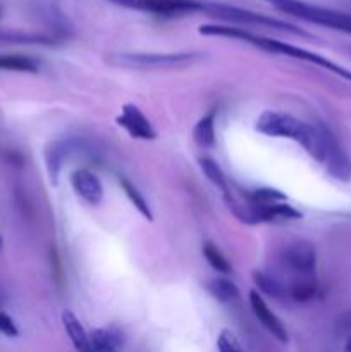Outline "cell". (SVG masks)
<instances>
[{
  "mask_svg": "<svg viewBox=\"0 0 351 352\" xmlns=\"http://www.w3.org/2000/svg\"><path fill=\"white\" fill-rule=\"evenodd\" d=\"M198 31L200 34H205V36H222V38H231V40H240V41H244V43L253 45V47L260 48V50L268 52V54L286 55V57L310 62V64H315L319 65V67H323L327 69V71L334 72V74L341 76V78L346 79V81H351L350 69L336 64V62L323 57V55L317 54V52L306 50V48L296 47V45L286 43V41L274 40V38H268V36H262V34L251 33V31L243 30V28L231 26V24H202V26L198 28Z\"/></svg>",
  "mask_w": 351,
  "mask_h": 352,
  "instance_id": "1",
  "label": "cell"
},
{
  "mask_svg": "<svg viewBox=\"0 0 351 352\" xmlns=\"http://www.w3.org/2000/svg\"><path fill=\"white\" fill-rule=\"evenodd\" d=\"M265 2H270L275 9L296 17V19L351 34V14L313 6V3H306L303 0H265Z\"/></svg>",
  "mask_w": 351,
  "mask_h": 352,
  "instance_id": "2",
  "label": "cell"
},
{
  "mask_svg": "<svg viewBox=\"0 0 351 352\" xmlns=\"http://www.w3.org/2000/svg\"><path fill=\"white\" fill-rule=\"evenodd\" d=\"M203 12L231 24H248V26L270 28V30L284 31V33H292V34H298V36H310L306 31H303L301 28L295 26V24L286 23V21H281V19H275V17H270V16H264V14L243 9V7L227 6V3H217V2H203Z\"/></svg>",
  "mask_w": 351,
  "mask_h": 352,
  "instance_id": "3",
  "label": "cell"
},
{
  "mask_svg": "<svg viewBox=\"0 0 351 352\" xmlns=\"http://www.w3.org/2000/svg\"><path fill=\"white\" fill-rule=\"evenodd\" d=\"M202 58L198 52H174V54H114L107 62L126 69H181Z\"/></svg>",
  "mask_w": 351,
  "mask_h": 352,
  "instance_id": "4",
  "label": "cell"
},
{
  "mask_svg": "<svg viewBox=\"0 0 351 352\" xmlns=\"http://www.w3.org/2000/svg\"><path fill=\"white\" fill-rule=\"evenodd\" d=\"M107 2L164 17H179L203 12V2H198V0H107Z\"/></svg>",
  "mask_w": 351,
  "mask_h": 352,
  "instance_id": "5",
  "label": "cell"
},
{
  "mask_svg": "<svg viewBox=\"0 0 351 352\" xmlns=\"http://www.w3.org/2000/svg\"><path fill=\"white\" fill-rule=\"evenodd\" d=\"M281 265L295 277H313L317 267L315 246L308 241H292L281 251Z\"/></svg>",
  "mask_w": 351,
  "mask_h": 352,
  "instance_id": "6",
  "label": "cell"
},
{
  "mask_svg": "<svg viewBox=\"0 0 351 352\" xmlns=\"http://www.w3.org/2000/svg\"><path fill=\"white\" fill-rule=\"evenodd\" d=\"M117 124L120 127H124L131 138H136V140L151 141L157 138V133H155L153 126L148 120V117L136 105H133V103H126L120 109L119 117H117Z\"/></svg>",
  "mask_w": 351,
  "mask_h": 352,
  "instance_id": "7",
  "label": "cell"
},
{
  "mask_svg": "<svg viewBox=\"0 0 351 352\" xmlns=\"http://www.w3.org/2000/svg\"><path fill=\"white\" fill-rule=\"evenodd\" d=\"M250 306L251 311H253L255 318L260 322V325L274 337L275 340H279L281 344H288L289 342V336L288 330H286L284 323L277 318L274 311L267 306V302L264 301L258 291H250Z\"/></svg>",
  "mask_w": 351,
  "mask_h": 352,
  "instance_id": "8",
  "label": "cell"
},
{
  "mask_svg": "<svg viewBox=\"0 0 351 352\" xmlns=\"http://www.w3.org/2000/svg\"><path fill=\"white\" fill-rule=\"evenodd\" d=\"M71 182V188L83 201H86L88 205H100L103 199V186L100 182V179L96 177V174H93L88 168H78L71 174L69 177Z\"/></svg>",
  "mask_w": 351,
  "mask_h": 352,
  "instance_id": "9",
  "label": "cell"
},
{
  "mask_svg": "<svg viewBox=\"0 0 351 352\" xmlns=\"http://www.w3.org/2000/svg\"><path fill=\"white\" fill-rule=\"evenodd\" d=\"M323 165H326L327 172L332 175L337 181L348 182L351 181V160L344 150L341 148V144L337 143L336 138L332 136V133L329 131V136H327V144H326V158H323Z\"/></svg>",
  "mask_w": 351,
  "mask_h": 352,
  "instance_id": "10",
  "label": "cell"
},
{
  "mask_svg": "<svg viewBox=\"0 0 351 352\" xmlns=\"http://www.w3.org/2000/svg\"><path fill=\"white\" fill-rule=\"evenodd\" d=\"M89 344L95 352H120L124 347V336L114 327H100L89 333Z\"/></svg>",
  "mask_w": 351,
  "mask_h": 352,
  "instance_id": "11",
  "label": "cell"
},
{
  "mask_svg": "<svg viewBox=\"0 0 351 352\" xmlns=\"http://www.w3.org/2000/svg\"><path fill=\"white\" fill-rule=\"evenodd\" d=\"M62 325H64L65 332H67L69 339H71L72 346L76 347L78 352H88L92 349V344H89V336L86 333V330L83 329L81 322L76 318V315L72 311H62Z\"/></svg>",
  "mask_w": 351,
  "mask_h": 352,
  "instance_id": "12",
  "label": "cell"
},
{
  "mask_svg": "<svg viewBox=\"0 0 351 352\" xmlns=\"http://www.w3.org/2000/svg\"><path fill=\"white\" fill-rule=\"evenodd\" d=\"M193 140L202 148H212L215 144V110H210L196 122Z\"/></svg>",
  "mask_w": 351,
  "mask_h": 352,
  "instance_id": "13",
  "label": "cell"
},
{
  "mask_svg": "<svg viewBox=\"0 0 351 352\" xmlns=\"http://www.w3.org/2000/svg\"><path fill=\"white\" fill-rule=\"evenodd\" d=\"M317 282L313 277H295L288 284V296L296 302H308L317 296Z\"/></svg>",
  "mask_w": 351,
  "mask_h": 352,
  "instance_id": "14",
  "label": "cell"
},
{
  "mask_svg": "<svg viewBox=\"0 0 351 352\" xmlns=\"http://www.w3.org/2000/svg\"><path fill=\"white\" fill-rule=\"evenodd\" d=\"M253 280L258 291L265 292L267 296H272L275 299H282L288 296V285L282 284L274 275L265 274V272H253Z\"/></svg>",
  "mask_w": 351,
  "mask_h": 352,
  "instance_id": "15",
  "label": "cell"
},
{
  "mask_svg": "<svg viewBox=\"0 0 351 352\" xmlns=\"http://www.w3.org/2000/svg\"><path fill=\"white\" fill-rule=\"evenodd\" d=\"M206 289L220 302H231L240 298V291H237L236 284L222 277L210 278L209 284H206Z\"/></svg>",
  "mask_w": 351,
  "mask_h": 352,
  "instance_id": "16",
  "label": "cell"
},
{
  "mask_svg": "<svg viewBox=\"0 0 351 352\" xmlns=\"http://www.w3.org/2000/svg\"><path fill=\"white\" fill-rule=\"evenodd\" d=\"M198 164H200V168H202V172L205 174V177L209 179L215 188H219L220 191H222V195H227V192L231 191L226 174H224L222 168H220V165L217 164L215 160H212V158L209 157H202L198 160Z\"/></svg>",
  "mask_w": 351,
  "mask_h": 352,
  "instance_id": "17",
  "label": "cell"
},
{
  "mask_svg": "<svg viewBox=\"0 0 351 352\" xmlns=\"http://www.w3.org/2000/svg\"><path fill=\"white\" fill-rule=\"evenodd\" d=\"M119 184H120V188H123L124 195L127 196V199L133 203L134 208H136L138 212H140L141 215H143L145 219L148 220V222H151V220H153V213H151L150 205H148V201L145 199V196L141 195L140 189H138L136 186H134L133 182H131L129 179H126V177H120Z\"/></svg>",
  "mask_w": 351,
  "mask_h": 352,
  "instance_id": "18",
  "label": "cell"
},
{
  "mask_svg": "<svg viewBox=\"0 0 351 352\" xmlns=\"http://www.w3.org/2000/svg\"><path fill=\"white\" fill-rule=\"evenodd\" d=\"M0 71L36 72L38 64L31 57L16 54H0Z\"/></svg>",
  "mask_w": 351,
  "mask_h": 352,
  "instance_id": "19",
  "label": "cell"
},
{
  "mask_svg": "<svg viewBox=\"0 0 351 352\" xmlns=\"http://www.w3.org/2000/svg\"><path fill=\"white\" fill-rule=\"evenodd\" d=\"M203 258L206 260V263L217 272V274H229L231 272V263L226 256H224L222 251L215 246L213 243H205L202 248Z\"/></svg>",
  "mask_w": 351,
  "mask_h": 352,
  "instance_id": "20",
  "label": "cell"
},
{
  "mask_svg": "<svg viewBox=\"0 0 351 352\" xmlns=\"http://www.w3.org/2000/svg\"><path fill=\"white\" fill-rule=\"evenodd\" d=\"M65 157V150L64 146H61L58 143L52 144L48 146V150L45 151V158H47V168H48V175H50V181L57 182V175H58V168L62 167V162H64Z\"/></svg>",
  "mask_w": 351,
  "mask_h": 352,
  "instance_id": "21",
  "label": "cell"
},
{
  "mask_svg": "<svg viewBox=\"0 0 351 352\" xmlns=\"http://www.w3.org/2000/svg\"><path fill=\"white\" fill-rule=\"evenodd\" d=\"M217 351L219 352H244L240 340L231 330H222L217 339Z\"/></svg>",
  "mask_w": 351,
  "mask_h": 352,
  "instance_id": "22",
  "label": "cell"
},
{
  "mask_svg": "<svg viewBox=\"0 0 351 352\" xmlns=\"http://www.w3.org/2000/svg\"><path fill=\"white\" fill-rule=\"evenodd\" d=\"M0 333H3L7 337L19 336V330H17V325L14 323V320L3 311H0Z\"/></svg>",
  "mask_w": 351,
  "mask_h": 352,
  "instance_id": "23",
  "label": "cell"
},
{
  "mask_svg": "<svg viewBox=\"0 0 351 352\" xmlns=\"http://www.w3.org/2000/svg\"><path fill=\"white\" fill-rule=\"evenodd\" d=\"M343 325L348 327V329H351V311L344 313V316H343Z\"/></svg>",
  "mask_w": 351,
  "mask_h": 352,
  "instance_id": "24",
  "label": "cell"
},
{
  "mask_svg": "<svg viewBox=\"0 0 351 352\" xmlns=\"http://www.w3.org/2000/svg\"><path fill=\"white\" fill-rule=\"evenodd\" d=\"M344 352H351V336L348 337V340H346V346H344Z\"/></svg>",
  "mask_w": 351,
  "mask_h": 352,
  "instance_id": "25",
  "label": "cell"
},
{
  "mask_svg": "<svg viewBox=\"0 0 351 352\" xmlns=\"http://www.w3.org/2000/svg\"><path fill=\"white\" fill-rule=\"evenodd\" d=\"M0 248H2V237H0Z\"/></svg>",
  "mask_w": 351,
  "mask_h": 352,
  "instance_id": "26",
  "label": "cell"
},
{
  "mask_svg": "<svg viewBox=\"0 0 351 352\" xmlns=\"http://www.w3.org/2000/svg\"><path fill=\"white\" fill-rule=\"evenodd\" d=\"M0 16H2V9H0Z\"/></svg>",
  "mask_w": 351,
  "mask_h": 352,
  "instance_id": "27",
  "label": "cell"
},
{
  "mask_svg": "<svg viewBox=\"0 0 351 352\" xmlns=\"http://www.w3.org/2000/svg\"><path fill=\"white\" fill-rule=\"evenodd\" d=\"M88 352H95V351H93V349H89V351H88Z\"/></svg>",
  "mask_w": 351,
  "mask_h": 352,
  "instance_id": "28",
  "label": "cell"
}]
</instances>
